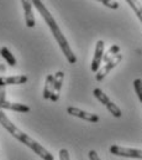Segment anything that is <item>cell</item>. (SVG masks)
I'll return each mask as SVG.
<instances>
[{
    "label": "cell",
    "mask_w": 142,
    "mask_h": 160,
    "mask_svg": "<svg viewBox=\"0 0 142 160\" xmlns=\"http://www.w3.org/2000/svg\"><path fill=\"white\" fill-rule=\"evenodd\" d=\"M32 5H35V8L38 10V12L41 14V16L43 18V20L46 21V24H47V26L50 28V30H51L53 38L56 39L57 43L59 45V47H61V50H62V52H63V55L66 56L67 61H68L69 63H75V62H77L75 53L72 51L71 46H69V43H68V40H67L66 36L62 34V31H61L58 24L56 22L54 18H53L52 14L48 11V9L46 8V5H45L42 1H40V0H34V1H32Z\"/></svg>",
    "instance_id": "1"
},
{
    "label": "cell",
    "mask_w": 142,
    "mask_h": 160,
    "mask_svg": "<svg viewBox=\"0 0 142 160\" xmlns=\"http://www.w3.org/2000/svg\"><path fill=\"white\" fill-rule=\"evenodd\" d=\"M0 124L17 140H20L22 144H25L26 147H29L34 153H36L42 160H54L53 155L45 148L42 147L37 140L34 138H31L30 135H27L26 133H24L21 129H19L11 120L6 117V114L2 112V109H0Z\"/></svg>",
    "instance_id": "2"
},
{
    "label": "cell",
    "mask_w": 142,
    "mask_h": 160,
    "mask_svg": "<svg viewBox=\"0 0 142 160\" xmlns=\"http://www.w3.org/2000/svg\"><path fill=\"white\" fill-rule=\"evenodd\" d=\"M93 94L95 96V98L102 103V104H104L105 107L107 108V111L115 117V118H120L121 116H122V113H121V109L114 103V102H111L110 101V98L107 97V94L100 89V88H95L94 91H93Z\"/></svg>",
    "instance_id": "3"
},
{
    "label": "cell",
    "mask_w": 142,
    "mask_h": 160,
    "mask_svg": "<svg viewBox=\"0 0 142 160\" xmlns=\"http://www.w3.org/2000/svg\"><path fill=\"white\" fill-rule=\"evenodd\" d=\"M110 153L117 157H124V158H136L142 159V149H135V148H125L120 145H111L110 147Z\"/></svg>",
    "instance_id": "4"
},
{
    "label": "cell",
    "mask_w": 142,
    "mask_h": 160,
    "mask_svg": "<svg viewBox=\"0 0 142 160\" xmlns=\"http://www.w3.org/2000/svg\"><path fill=\"white\" fill-rule=\"evenodd\" d=\"M121 60H122V55H121V53H119V55H116L114 58H111L109 62H107V63L95 73V80L97 81L104 80L107 76V73H109L112 68H115V67L121 62Z\"/></svg>",
    "instance_id": "5"
},
{
    "label": "cell",
    "mask_w": 142,
    "mask_h": 160,
    "mask_svg": "<svg viewBox=\"0 0 142 160\" xmlns=\"http://www.w3.org/2000/svg\"><path fill=\"white\" fill-rule=\"evenodd\" d=\"M104 47H105V42L103 40H99L95 45V52H94V57H93L92 66H90V70L95 73L100 70V63L104 57Z\"/></svg>",
    "instance_id": "6"
},
{
    "label": "cell",
    "mask_w": 142,
    "mask_h": 160,
    "mask_svg": "<svg viewBox=\"0 0 142 160\" xmlns=\"http://www.w3.org/2000/svg\"><path fill=\"white\" fill-rule=\"evenodd\" d=\"M67 113H68L69 116L78 117V118H80V119H83V120H87V122H92V123L99 122V116H98V114L85 112V111L79 109V108H77V107H68V108H67Z\"/></svg>",
    "instance_id": "7"
},
{
    "label": "cell",
    "mask_w": 142,
    "mask_h": 160,
    "mask_svg": "<svg viewBox=\"0 0 142 160\" xmlns=\"http://www.w3.org/2000/svg\"><path fill=\"white\" fill-rule=\"evenodd\" d=\"M63 80H64V72H63V71L56 72V75H54V81H53V87H52V93H51V98H50L52 102H57V101L59 99Z\"/></svg>",
    "instance_id": "8"
},
{
    "label": "cell",
    "mask_w": 142,
    "mask_h": 160,
    "mask_svg": "<svg viewBox=\"0 0 142 160\" xmlns=\"http://www.w3.org/2000/svg\"><path fill=\"white\" fill-rule=\"evenodd\" d=\"M21 4H22V8H24V12H25L26 26L27 28H35L36 21H35V16L32 14V2L31 1H27V0H22Z\"/></svg>",
    "instance_id": "9"
},
{
    "label": "cell",
    "mask_w": 142,
    "mask_h": 160,
    "mask_svg": "<svg viewBox=\"0 0 142 160\" xmlns=\"http://www.w3.org/2000/svg\"><path fill=\"white\" fill-rule=\"evenodd\" d=\"M27 76L25 75H19V76H9V77H4L0 76V87H5V86H12V84H24L27 82Z\"/></svg>",
    "instance_id": "10"
},
{
    "label": "cell",
    "mask_w": 142,
    "mask_h": 160,
    "mask_svg": "<svg viewBox=\"0 0 142 160\" xmlns=\"http://www.w3.org/2000/svg\"><path fill=\"white\" fill-rule=\"evenodd\" d=\"M0 109H9V111H15V112H21V113H27L30 112V107L22 103H15V102H9L4 101L0 103Z\"/></svg>",
    "instance_id": "11"
},
{
    "label": "cell",
    "mask_w": 142,
    "mask_h": 160,
    "mask_svg": "<svg viewBox=\"0 0 142 160\" xmlns=\"http://www.w3.org/2000/svg\"><path fill=\"white\" fill-rule=\"evenodd\" d=\"M53 81H54V75H48V76H47V78L45 81V86H43V92H42L43 99H50V98H51L52 87H53Z\"/></svg>",
    "instance_id": "12"
},
{
    "label": "cell",
    "mask_w": 142,
    "mask_h": 160,
    "mask_svg": "<svg viewBox=\"0 0 142 160\" xmlns=\"http://www.w3.org/2000/svg\"><path fill=\"white\" fill-rule=\"evenodd\" d=\"M0 55L2 56V58L6 61V63L9 65V66H11V67H14V66H16V58H15V56L10 52V50L7 48V47H1L0 48Z\"/></svg>",
    "instance_id": "13"
},
{
    "label": "cell",
    "mask_w": 142,
    "mask_h": 160,
    "mask_svg": "<svg viewBox=\"0 0 142 160\" xmlns=\"http://www.w3.org/2000/svg\"><path fill=\"white\" fill-rule=\"evenodd\" d=\"M120 53V47L117 46V45H112L109 50H107V53H104V57H103V61L107 63L109 62L111 58H114L116 55H119Z\"/></svg>",
    "instance_id": "14"
},
{
    "label": "cell",
    "mask_w": 142,
    "mask_h": 160,
    "mask_svg": "<svg viewBox=\"0 0 142 160\" xmlns=\"http://www.w3.org/2000/svg\"><path fill=\"white\" fill-rule=\"evenodd\" d=\"M127 4L131 6V9L135 11L137 19L141 21L142 24V5L139 2V1H134V0H127Z\"/></svg>",
    "instance_id": "15"
},
{
    "label": "cell",
    "mask_w": 142,
    "mask_h": 160,
    "mask_svg": "<svg viewBox=\"0 0 142 160\" xmlns=\"http://www.w3.org/2000/svg\"><path fill=\"white\" fill-rule=\"evenodd\" d=\"M134 88H135V92L140 99V102L142 103V80L141 78H136L134 81Z\"/></svg>",
    "instance_id": "16"
},
{
    "label": "cell",
    "mask_w": 142,
    "mask_h": 160,
    "mask_svg": "<svg viewBox=\"0 0 142 160\" xmlns=\"http://www.w3.org/2000/svg\"><path fill=\"white\" fill-rule=\"evenodd\" d=\"M102 4H103V5H105V6H107V8H110V9H114V10L119 9V2H117V1H110V0H102Z\"/></svg>",
    "instance_id": "17"
},
{
    "label": "cell",
    "mask_w": 142,
    "mask_h": 160,
    "mask_svg": "<svg viewBox=\"0 0 142 160\" xmlns=\"http://www.w3.org/2000/svg\"><path fill=\"white\" fill-rule=\"evenodd\" d=\"M59 160H71V157H69V152L67 149H61L59 150Z\"/></svg>",
    "instance_id": "18"
},
{
    "label": "cell",
    "mask_w": 142,
    "mask_h": 160,
    "mask_svg": "<svg viewBox=\"0 0 142 160\" xmlns=\"http://www.w3.org/2000/svg\"><path fill=\"white\" fill-rule=\"evenodd\" d=\"M6 101V91L5 87H0V103Z\"/></svg>",
    "instance_id": "19"
},
{
    "label": "cell",
    "mask_w": 142,
    "mask_h": 160,
    "mask_svg": "<svg viewBox=\"0 0 142 160\" xmlns=\"http://www.w3.org/2000/svg\"><path fill=\"white\" fill-rule=\"evenodd\" d=\"M89 159L90 160H100V158H99V155H98V153H97L95 150H90V152H89Z\"/></svg>",
    "instance_id": "20"
},
{
    "label": "cell",
    "mask_w": 142,
    "mask_h": 160,
    "mask_svg": "<svg viewBox=\"0 0 142 160\" xmlns=\"http://www.w3.org/2000/svg\"><path fill=\"white\" fill-rule=\"evenodd\" d=\"M5 72V66L4 65H0V75Z\"/></svg>",
    "instance_id": "21"
}]
</instances>
